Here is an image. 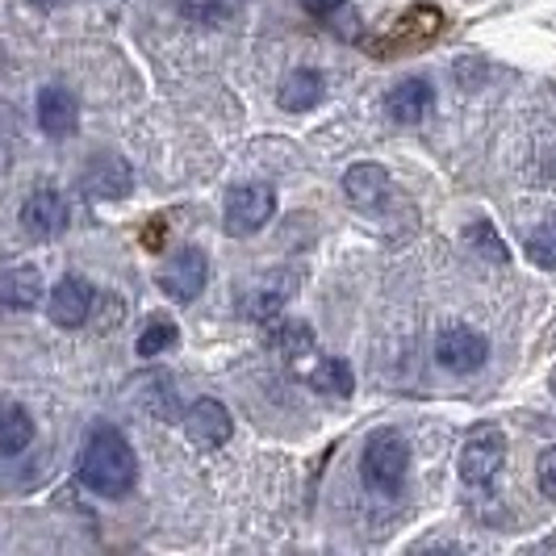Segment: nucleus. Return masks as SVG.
<instances>
[{"mask_svg":"<svg viewBox=\"0 0 556 556\" xmlns=\"http://www.w3.org/2000/svg\"><path fill=\"white\" fill-rule=\"evenodd\" d=\"M172 343H176V323H172L167 314H155V318H147L135 352H139L142 361H155V356H164Z\"/></svg>","mask_w":556,"mask_h":556,"instance_id":"20","label":"nucleus"},{"mask_svg":"<svg viewBox=\"0 0 556 556\" xmlns=\"http://www.w3.org/2000/svg\"><path fill=\"white\" fill-rule=\"evenodd\" d=\"M67 218L72 214H67V201L59 189H34L22 205V226L34 239H59L67 230Z\"/></svg>","mask_w":556,"mask_h":556,"instance_id":"11","label":"nucleus"},{"mask_svg":"<svg viewBox=\"0 0 556 556\" xmlns=\"http://www.w3.org/2000/svg\"><path fill=\"white\" fill-rule=\"evenodd\" d=\"M444 29V13L435 4H410L402 17H393L390 26H381L377 34L364 38V51L377 59H397L415 55L427 42H435Z\"/></svg>","mask_w":556,"mask_h":556,"instance_id":"2","label":"nucleus"},{"mask_svg":"<svg viewBox=\"0 0 556 556\" xmlns=\"http://www.w3.org/2000/svg\"><path fill=\"white\" fill-rule=\"evenodd\" d=\"M302 9L309 17H331L334 9H343V0H302Z\"/></svg>","mask_w":556,"mask_h":556,"instance_id":"25","label":"nucleus"},{"mask_svg":"<svg viewBox=\"0 0 556 556\" xmlns=\"http://www.w3.org/2000/svg\"><path fill=\"white\" fill-rule=\"evenodd\" d=\"M528 260L540 268H556V223H540L528 235Z\"/></svg>","mask_w":556,"mask_h":556,"instance_id":"22","label":"nucleus"},{"mask_svg":"<svg viewBox=\"0 0 556 556\" xmlns=\"http://www.w3.org/2000/svg\"><path fill=\"white\" fill-rule=\"evenodd\" d=\"M97 302V289L88 285L84 277H63L51 289V302H47V314H51V323L63 327V331H76L88 323V309Z\"/></svg>","mask_w":556,"mask_h":556,"instance_id":"10","label":"nucleus"},{"mask_svg":"<svg viewBox=\"0 0 556 556\" xmlns=\"http://www.w3.org/2000/svg\"><path fill=\"white\" fill-rule=\"evenodd\" d=\"M469 243H473L485 260H494V264H506V248H502V239L494 235V226L490 223H473L469 226Z\"/></svg>","mask_w":556,"mask_h":556,"instance_id":"23","label":"nucleus"},{"mask_svg":"<svg viewBox=\"0 0 556 556\" xmlns=\"http://www.w3.org/2000/svg\"><path fill=\"white\" fill-rule=\"evenodd\" d=\"M343 193L356 210H381L390 197V172L377 164H356L343 176Z\"/></svg>","mask_w":556,"mask_h":556,"instance_id":"14","label":"nucleus"},{"mask_svg":"<svg viewBox=\"0 0 556 556\" xmlns=\"http://www.w3.org/2000/svg\"><path fill=\"white\" fill-rule=\"evenodd\" d=\"M80 481L101 498H122L139 481V456L117 427H97L80 452Z\"/></svg>","mask_w":556,"mask_h":556,"instance_id":"1","label":"nucleus"},{"mask_svg":"<svg viewBox=\"0 0 556 556\" xmlns=\"http://www.w3.org/2000/svg\"><path fill=\"white\" fill-rule=\"evenodd\" d=\"M361 473L372 494H397L406 485V473H410V447H406V440L397 431H372L368 444H364Z\"/></svg>","mask_w":556,"mask_h":556,"instance_id":"3","label":"nucleus"},{"mask_svg":"<svg viewBox=\"0 0 556 556\" xmlns=\"http://www.w3.org/2000/svg\"><path fill=\"white\" fill-rule=\"evenodd\" d=\"M293 285H298V277L285 273V268H280V273H268V277H260L248 293H243L239 314H243L248 323H273V318H280V309L289 306Z\"/></svg>","mask_w":556,"mask_h":556,"instance_id":"8","label":"nucleus"},{"mask_svg":"<svg viewBox=\"0 0 556 556\" xmlns=\"http://www.w3.org/2000/svg\"><path fill=\"white\" fill-rule=\"evenodd\" d=\"M34 4H42V9H51V4H67V0H34Z\"/></svg>","mask_w":556,"mask_h":556,"instance_id":"26","label":"nucleus"},{"mask_svg":"<svg viewBox=\"0 0 556 556\" xmlns=\"http://www.w3.org/2000/svg\"><path fill=\"white\" fill-rule=\"evenodd\" d=\"M34 444V418L26 406H0V456H17Z\"/></svg>","mask_w":556,"mask_h":556,"instance_id":"19","label":"nucleus"},{"mask_svg":"<svg viewBox=\"0 0 556 556\" xmlns=\"http://www.w3.org/2000/svg\"><path fill=\"white\" fill-rule=\"evenodd\" d=\"M42 302V277L38 268L17 264L0 273V309H34Z\"/></svg>","mask_w":556,"mask_h":556,"instance_id":"16","label":"nucleus"},{"mask_svg":"<svg viewBox=\"0 0 556 556\" xmlns=\"http://www.w3.org/2000/svg\"><path fill=\"white\" fill-rule=\"evenodd\" d=\"M80 185L88 197H97V201H117V197H126L135 189V172L130 164L122 160V155H113V151H101V155H92L80 172Z\"/></svg>","mask_w":556,"mask_h":556,"instance_id":"9","label":"nucleus"},{"mask_svg":"<svg viewBox=\"0 0 556 556\" xmlns=\"http://www.w3.org/2000/svg\"><path fill=\"white\" fill-rule=\"evenodd\" d=\"M76 122H80V101H76V92L63 88V84H47V88L38 92V126H42V135L67 139V135H76Z\"/></svg>","mask_w":556,"mask_h":556,"instance_id":"12","label":"nucleus"},{"mask_svg":"<svg viewBox=\"0 0 556 556\" xmlns=\"http://www.w3.org/2000/svg\"><path fill=\"white\" fill-rule=\"evenodd\" d=\"M185 431L197 447H223L230 435H235V422H230V410L214 397H201L189 406L185 415Z\"/></svg>","mask_w":556,"mask_h":556,"instance_id":"13","label":"nucleus"},{"mask_svg":"<svg viewBox=\"0 0 556 556\" xmlns=\"http://www.w3.org/2000/svg\"><path fill=\"white\" fill-rule=\"evenodd\" d=\"M535 481H540L544 498H556V444L540 452V460H535Z\"/></svg>","mask_w":556,"mask_h":556,"instance_id":"24","label":"nucleus"},{"mask_svg":"<svg viewBox=\"0 0 556 556\" xmlns=\"http://www.w3.org/2000/svg\"><path fill=\"white\" fill-rule=\"evenodd\" d=\"M323 92H327L323 76H318L314 67H298V72H289L285 84H280V110L309 113L318 101H323Z\"/></svg>","mask_w":556,"mask_h":556,"instance_id":"17","label":"nucleus"},{"mask_svg":"<svg viewBox=\"0 0 556 556\" xmlns=\"http://www.w3.org/2000/svg\"><path fill=\"white\" fill-rule=\"evenodd\" d=\"M502 465H506V435L498 427L469 431V440L460 447V481L481 490V485H490L502 473Z\"/></svg>","mask_w":556,"mask_h":556,"instance_id":"5","label":"nucleus"},{"mask_svg":"<svg viewBox=\"0 0 556 556\" xmlns=\"http://www.w3.org/2000/svg\"><path fill=\"white\" fill-rule=\"evenodd\" d=\"M273 214H277V193L268 185H235L223 205V230L230 239H248L273 223Z\"/></svg>","mask_w":556,"mask_h":556,"instance_id":"4","label":"nucleus"},{"mask_svg":"<svg viewBox=\"0 0 556 556\" xmlns=\"http://www.w3.org/2000/svg\"><path fill=\"white\" fill-rule=\"evenodd\" d=\"M273 343L280 348V356H285V361L314 356V331H309V323H285Z\"/></svg>","mask_w":556,"mask_h":556,"instance_id":"21","label":"nucleus"},{"mask_svg":"<svg viewBox=\"0 0 556 556\" xmlns=\"http://www.w3.org/2000/svg\"><path fill=\"white\" fill-rule=\"evenodd\" d=\"M435 361H440V368L456 372V377H469V372H477L481 364L490 361V339L473 331V327H447L435 339Z\"/></svg>","mask_w":556,"mask_h":556,"instance_id":"6","label":"nucleus"},{"mask_svg":"<svg viewBox=\"0 0 556 556\" xmlns=\"http://www.w3.org/2000/svg\"><path fill=\"white\" fill-rule=\"evenodd\" d=\"M205 280H210V260H205V251L201 248L176 251V255L164 264V273H160L164 293L167 298H176V302H193V298H201Z\"/></svg>","mask_w":556,"mask_h":556,"instance_id":"7","label":"nucleus"},{"mask_svg":"<svg viewBox=\"0 0 556 556\" xmlns=\"http://www.w3.org/2000/svg\"><path fill=\"white\" fill-rule=\"evenodd\" d=\"M431 110H435V88H431V80H422V76L402 80L390 92V117L402 122V126H418L422 117H431Z\"/></svg>","mask_w":556,"mask_h":556,"instance_id":"15","label":"nucleus"},{"mask_svg":"<svg viewBox=\"0 0 556 556\" xmlns=\"http://www.w3.org/2000/svg\"><path fill=\"white\" fill-rule=\"evenodd\" d=\"M309 390L327 393V397H352L356 390V377H352V364L343 356H318L314 368L306 372Z\"/></svg>","mask_w":556,"mask_h":556,"instance_id":"18","label":"nucleus"}]
</instances>
